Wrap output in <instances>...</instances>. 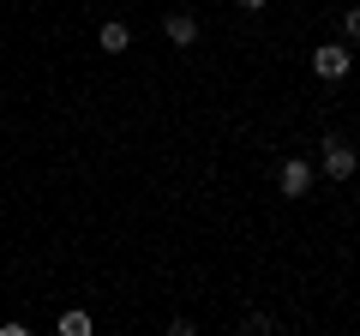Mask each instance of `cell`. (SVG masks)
<instances>
[{
	"instance_id": "obj_1",
	"label": "cell",
	"mask_w": 360,
	"mask_h": 336,
	"mask_svg": "<svg viewBox=\"0 0 360 336\" xmlns=\"http://www.w3.org/2000/svg\"><path fill=\"white\" fill-rule=\"evenodd\" d=\"M319 150H324V162H319V168L330 174V181H348V174L360 168V150H354V144L342 138V132H330V138H324Z\"/></svg>"
},
{
	"instance_id": "obj_2",
	"label": "cell",
	"mask_w": 360,
	"mask_h": 336,
	"mask_svg": "<svg viewBox=\"0 0 360 336\" xmlns=\"http://www.w3.org/2000/svg\"><path fill=\"white\" fill-rule=\"evenodd\" d=\"M348 66H354V54H348V42H324V49H312V72L324 78V84H336V78H348Z\"/></svg>"
},
{
	"instance_id": "obj_3",
	"label": "cell",
	"mask_w": 360,
	"mask_h": 336,
	"mask_svg": "<svg viewBox=\"0 0 360 336\" xmlns=\"http://www.w3.org/2000/svg\"><path fill=\"white\" fill-rule=\"evenodd\" d=\"M276 186H283V198H307L312 193V162L307 156H288V162L276 168Z\"/></svg>"
},
{
	"instance_id": "obj_4",
	"label": "cell",
	"mask_w": 360,
	"mask_h": 336,
	"mask_svg": "<svg viewBox=\"0 0 360 336\" xmlns=\"http://www.w3.org/2000/svg\"><path fill=\"white\" fill-rule=\"evenodd\" d=\"M162 30H168V42H174V49H193V42H198V18H193V13H168Z\"/></svg>"
},
{
	"instance_id": "obj_5",
	"label": "cell",
	"mask_w": 360,
	"mask_h": 336,
	"mask_svg": "<svg viewBox=\"0 0 360 336\" xmlns=\"http://www.w3.org/2000/svg\"><path fill=\"white\" fill-rule=\"evenodd\" d=\"M96 42H103V54H127L132 49V30L120 25V18H108V25L96 30Z\"/></svg>"
},
{
	"instance_id": "obj_6",
	"label": "cell",
	"mask_w": 360,
	"mask_h": 336,
	"mask_svg": "<svg viewBox=\"0 0 360 336\" xmlns=\"http://www.w3.org/2000/svg\"><path fill=\"white\" fill-rule=\"evenodd\" d=\"M342 42L360 49V6H342Z\"/></svg>"
},
{
	"instance_id": "obj_7",
	"label": "cell",
	"mask_w": 360,
	"mask_h": 336,
	"mask_svg": "<svg viewBox=\"0 0 360 336\" xmlns=\"http://www.w3.org/2000/svg\"><path fill=\"white\" fill-rule=\"evenodd\" d=\"M60 336H90V318L84 312H60Z\"/></svg>"
},
{
	"instance_id": "obj_8",
	"label": "cell",
	"mask_w": 360,
	"mask_h": 336,
	"mask_svg": "<svg viewBox=\"0 0 360 336\" xmlns=\"http://www.w3.org/2000/svg\"><path fill=\"white\" fill-rule=\"evenodd\" d=\"M234 6H246V13H264V0H234Z\"/></svg>"
}]
</instances>
